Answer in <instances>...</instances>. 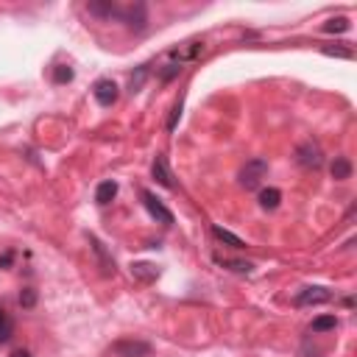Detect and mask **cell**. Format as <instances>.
Returning a JSON list of instances; mask_svg holds the SVG:
<instances>
[{"instance_id": "cell-1", "label": "cell", "mask_w": 357, "mask_h": 357, "mask_svg": "<svg viewBox=\"0 0 357 357\" xmlns=\"http://www.w3.org/2000/svg\"><path fill=\"white\" fill-rule=\"evenodd\" d=\"M204 53H206V42H204L201 36H192V39H184V42L167 47V50L159 56V61H156V78L165 81V84L173 81L184 67L195 64Z\"/></svg>"}, {"instance_id": "cell-2", "label": "cell", "mask_w": 357, "mask_h": 357, "mask_svg": "<svg viewBox=\"0 0 357 357\" xmlns=\"http://www.w3.org/2000/svg\"><path fill=\"white\" fill-rule=\"evenodd\" d=\"M89 14L95 17H103V20H120L126 22L131 31H145V22H148V11H145V3H131V6H117V3H89L86 6Z\"/></svg>"}, {"instance_id": "cell-3", "label": "cell", "mask_w": 357, "mask_h": 357, "mask_svg": "<svg viewBox=\"0 0 357 357\" xmlns=\"http://www.w3.org/2000/svg\"><path fill=\"white\" fill-rule=\"evenodd\" d=\"M151 343L148 340H134V337H123L117 343H112L106 349V357H151Z\"/></svg>"}, {"instance_id": "cell-4", "label": "cell", "mask_w": 357, "mask_h": 357, "mask_svg": "<svg viewBox=\"0 0 357 357\" xmlns=\"http://www.w3.org/2000/svg\"><path fill=\"white\" fill-rule=\"evenodd\" d=\"M296 162L304 167V170H318L324 165V151L315 139H304L298 148H296Z\"/></svg>"}, {"instance_id": "cell-5", "label": "cell", "mask_w": 357, "mask_h": 357, "mask_svg": "<svg viewBox=\"0 0 357 357\" xmlns=\"http://www.w3.org/2000/svg\"><path fill=\"white\" fill-rule=\"evenodd\" d=\"M265 173H268V162L265 159H248L243 167H240V187H245V190H254V187H259V181L265 178Z\"/></svg>"}, {"instance_id": "cell-6", "label": "cell", "mask_w": 357, "mask_h": 357, "mask_svg": "<svg viewBox=\"0 0 357 357\" xmlns=\"http://www.w3.org/2000/svg\"><path fill=\"white\" fill-rule=\"evenodd\" d=\"M332 301V290L329 287H321V284H310V287H301L293 298L296 307H318V304H326Z\"/></svg>"}, {"instance_id": "cell-7", "label": "cell", "mask_w": 357, "mask_h": 357, "mask_svg": "<svg viewBox=\"0 0 357 357\" xmlns=\"http://www.w3.org/2000/svg\"><path fill=\"white\" fill-rule=\"evenodd\" d=\"M139 198H142V206L151 212V218H156L162 226H170V223H173V212H170L151 190H139Z\"/></svg>"}, {"instance_id": "cell-8", "label": "cell", "mask_w": 357, "mask_h": 357, "mask_svg": "<svg viewBox=\"0 0 357 357\" xmlns=\"http://www.w3.org/2000/svg\"><path fill=\"white\" fill-rule=\"evenodd\" d=\"M92 98H95L100 106H114L117 98H120V86H117L112 78H98L95 86H92Z\"/></svg>"}, {"instance_id": "cell-9", "label": "cell", "mask_w": 357, "mask_h": 357, "mask_svg": "<svg viewBox=\"0 0 357 357\" xmlns=\"http://www.w3.org/2000/svg\"><path fill=\"white\" fill-rule=\"evenodd\" d=\"M151 176L162 184V187H167V190H176V181H173V173H170V167H167V159L162 156V153H156V159H153V165H151Z\"/></svg>"}, {"instance_id": "cell-10", "label": "cell", "mask_w": 357, "mask_h": 357, "mask_svg": "<svg viewBox=\"0 0 357 357\" xmlns=\"http://www.w3.org/2000/svg\"><path fill=\"white\" fill-rule=\"evenodd\" d=\"M212 259H215V265H220V268H226V271H234V273H240V276H248V273L254 271V265L245 262V259H234V257H223V254H212Z\"/></svg>"}, {"instance_id": "cell-11", "label": "cell", "mask_w": 357, "mask_h": 357, "mask_svg": "<svg viewBox=\"0 0 357 357\" xmlns=\"http://www.w3.org/2000/svg\"><path fill=\"white\" fill-rule=\"evenodd\" d=\"M89 245H92V251H95V257H98V262H100V271L109 276V273H114V259L106 254V248H103V243L95 237V234H89Z\"/></svg>"}, {"instance_id": "cell-12", "label": "cell", "mask_w": 357, "mask_h": 357, "mask_svg": "<svg viewBox=\"0 0 357 357\" xmlns=\"http://www.w3.org/2000/svg\"><path fill=\"white\" fill-rule=\"evenodd\" d=\"M329 173H332V178L346 181V178H351V162L346 156H335V162L329 165Z\"/></svg>"}, {"instance_id": "cell-13", "label": "cell", "mask_w": 357, "mask_h": 357, "mask_svg": "<svg viewBox=\"0 0 357 357\" xmlns=\"http://www.w3.org/2000/svg\"><path fill=\"white\" fill-rule=\"evenodd\" d=\"M114 195H117V181H112V178L100 181V184H98V190H95V201H98L100 206H106Z\"/></svg>"}, {"instance_id": "cell-14", "label": "cell", "mask_w": 357, "mask_h": 357, "mask_svg": "<svg viewBox=\"0 0 357 357\" xmlns=\"http://www.w3.org/2000/svg\"><path fill=\"white\" fill-rule=\"evenodd\" d=\"M212 231V237L215 240H220V243H226L229 248H234V251H240V248H245V243L237 237V234H231V231H226V229H220V226H212L209 229Z\"/></svg>"}, {"instance_id": "cell-15", "label": "cell", "mask_w": 357, "mask_h": 357, "mask_svg": "<svg viewBox=\"0 0 357 357\" xmlns=\"http://www.w3.org/2000/svg\"><path fill=\"white\" fill-rule=\"evenodd\" d=\"M279 201H282V192H279L276 187H268V190L259 192V206H262V209H276Z\"/></svg>"}, {"instance_id": "cell-16", "label": "cell", "mask_w": 357, "mask_h": 357, "mask_svg": "<svg viewBox=\"0 0 357 357\" xmlns=\"http://www.w3.org/2000/svg\"><path fill=\"white\" fill-rule=\"evenodd\" d=\"M14 335V318L6 312V307H0V343H8Z\"/></svg>"}, {"instance_id": "cell-17", "label": "cell", "mask_w": 357, "mask_h": 357, "mask_svg": "<svg viewBox=\"0 0 357 357\" xmlns=\"http://www.w3.org/2000/svg\"><path fill=\"white\" fill-rule=\"evenodd\" d=\"M131 273H134L137 279H142V282H151V279H156L159 271H156L151 262H134V265H131Z\"/></svg>"}, {"instance_id": "cell-18", "label": "cell", "mask_w": 357, "mask_h": 357, "mask_svg": "<svg viewBox=\"0 0 357 357\" xmlns=\"http://www.w3.org/2000/svg\"><path fill=\"white\" fill-rule=\"evenodd\" d=\"M321 28H324L326 33H346V31L351 28V22H349L346 17H332V20H326Z\"/></svg>"}, {"instance_id": "cell-19", "label": "cell", "mask_w": 357, "mask_h": 357, "mask_svg": "<svg viewBox=\"0 0 357 357\" xmlns=\"http://www.w3.org/2000/svg\"><path fill=\"white\" fill-rule=\"evenodd\" d=\"M337 326V318L335 315H321L310 324V332H326V329H335Z\"/></svg>"}, {"instance_id": "cell-20", "label": "cell", "mask_w": 357, "mask_h": 357, "mask_svg": "<svg viewBox=\"0 0 357 357\" xmlns=\"http://www.w3.org/2000/svg\"><path fill=\"white\" fill-rule=\"evenodd\" d=\"M50 78H53V84H67V81H73V67H67V64H56L53 73H50Z\"/></svg>"}, {"instance_id": "cell-21", "label": "cell", "mask_w": 357, "mask_h": 357, "mask_svg": "<svg viewBox=\"0 0 357 357\" xmlns=\"http://www.w3.org/2000/svg\"><path fill=\"white\" fill-rule=\"evenodd\" d=\"M20 304H22L25 310H31V307L36 304V290H33V287H22V293H20Z\"/></svg>"}, {"instance_id": "cell-22", "label": "cell", "mask_w": 357, "mask_h": 357, "mask_svg": "<svg viewBox=\"0 0 357 357\" xmlns=\"http://www.w3.org/2000/svg\"><path fill=\"white\" fill-rule=\"evenodd\" d=\"M326 56H340V59H351L354 53H351V47H332V45H326V47H321Z\"/></svg>"}, {"instance_id": "cell-23", "label": "cell", "mask_w": 357, "mask_h": 357, "mask_svg": "<svg viewBox=\"0 0 357 357\" xmlns=\"http://www.w3.org/2000/svg\"><path fill=\"white\" fill-rule=\"evenodd\" d=\"M145 75H148V67L142 64V67L137 70V75H131V84H128V89H131V92H137V89L142 86V81H145Z\"/></svg>"}, {"instance_id": "cell-24", "label": "cell", "mask_w": 357, "mask_h": 357, "mask_svg": "<svg viewBox=\"0 0 357 357\" xmlns=\"http://www.w3.org/2000/svg\"><path fill=\"white\" fill-rule=\"evenodd\" d=\"M178 114H181V100H178V103L173 106V112H170V120H167V128H170V131L176 128V120H178Z\"/></svg>"}, {"instance_id": "cell-25", "label": "cell", "mask_w": 357, "mask_h": 357, "mask_svg": "<svg viewBox=\"0 0 357 357\" xmlns=\"http://www.w3.org/2000/svg\"><path fill=\"white\" fill-rule=\"evenodd\" d=\"M11 259H14V251H3V254H0V268H8Z\"/></svg>"}, {"instance_id": "cell-26", "label": "cell", "mask_w": 357, "mask_h": 357, "mask_svg": "<svg viewBox=\"0 0 357 357\" xmlns=\"http://www.w3.org/2000/svg\"><path fill=\"white\" fill-rule=\"evenodd\" d=\"M11 357H31V351L28 349H17V351H11Z\"/></svg>"}]
</instances>
